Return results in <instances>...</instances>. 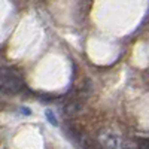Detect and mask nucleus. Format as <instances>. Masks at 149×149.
I'll return each mask as SVG.
<instances>
[{
    "instance_id": "nucleus-2",
    "label": "nucleus",
    "mask_w": 149,
    "mask_h": 149,
    "mask_svg": "<svg viewBox=\"0 0 149 149\" xmlns=\"http://www.w3.org/2000/svg\"><path fill=\"white\" fill-rule=\"evenodd\" d=\"M98 143L103 149H118L119 139L112 131H102L100 136H98Z\"/></svg>"
},
{
    "instance_id": "nucleus-3",
    "label": "nucleus",
    "mask_w": 149,
    "mask_h": 149,
    "mask_svg": "<svg viewBox=\"0 0 149 149\" xmlns=\"http://www.w3.org/2000/svg\"><path fill=\"white\" fill-rule=\"evenodd\" d=\"M121 149H142L139 139H124L121 142Z\"/></svg>"
},
{
    "instance_id": "nucleus-4",
    "label": "nucleus",
    "mask_w": 149,
    "mask_h": 149,
    "mask_svg": "<svg viewBox=\"0 0 149 149\" xmlns=\"http://www.w3.org/2000/svg\"><path fill=\"white\" fill-rule=\"evenodd\" d=\"M45 115H46V118H48V121L52 124V125H58V121H57V116L54 115V112L51 110V109H48L46 112H45Z\"/></svg>"
},
{
    "instance_id": "nucleus-5",
    "label": "nucleus",
    "mask_w": 149,
    "mask_h": 149,
    "mask_svg": "<svg viewBox=\"0 0 149 149\" xmlns=\"http://www.w3.org/2000/svg\"><path fill=\"white\" fill-rule=\"evenodd\" d=\"M139 142H140V146H142V149H149V139L139 137Z\"/></svg>"
},
{
    "instance_id": "nucleus-1",
    "label": "nucleus",
    "mask_w": 149,
    "mask_h": 149,
    "mask_svg": "<svg viewBox=\"0 0 149 149\" xmlns=\"http://www.w3.org/2000/svg\"><path fill=\"white\" fill-rule=\"evenodd\" d=\"M26 82H24L22 73L17 67H2L0 69V93L14 95L24 90Z\"/></svg>"
}]
</instances>
